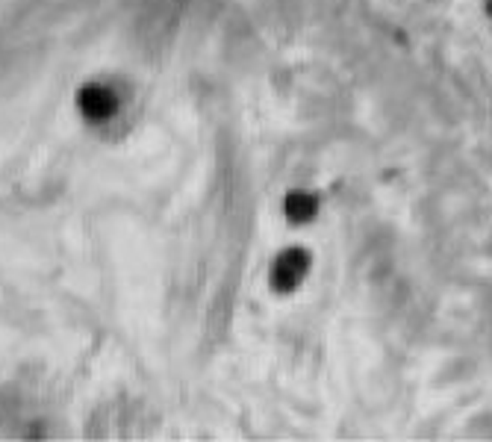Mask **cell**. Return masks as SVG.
Segmentation results:
<instances>
[{"instance_id":"7a4b0ae2","label":"cell","mask_w":492,"mask_h":442,"mask_svg":"<svg viewBox=\"0 0 492 442\" xmlns=\"http://www.w3.org/2000/svg\"><path fill=\"white\" fill-rule=\"evenodd\" d=\"M77 113L86 118L89 124H106L113 122L118 113V95L106 83H83L77 89Z\"/></svg>"},{"instance_id":"3957f363","label":"cell","mask_w":492,"mask_h":442,"mask_svg":"<svg viewBox=\"0 0 492 442\" xmlns=\"http://www.w3.org/2000/svg\"><path fill=\"white\" fill-rule=\"evenodd\" d=\"M284 216L289 225H310L318 216V195L307 189H295L284 198Z\"/></svg>"},{"instance_id":"6da1fadb","label":"cell","mask_w":492,"mask_h":442,"mask_svg":"<svg viewBox=\"0 0 492 442\" xmlns=\"http://www.w3.org/2000/svg\"><path fill=\"white\" fill-rule=\"evenodd\" d=\"M310 266H313V257H310L307 248L289 245L284 251H277L275 259H271V266H268V286H271V293L293 295L295 289L307 280Z\"/></svg>"}]
</instances>
